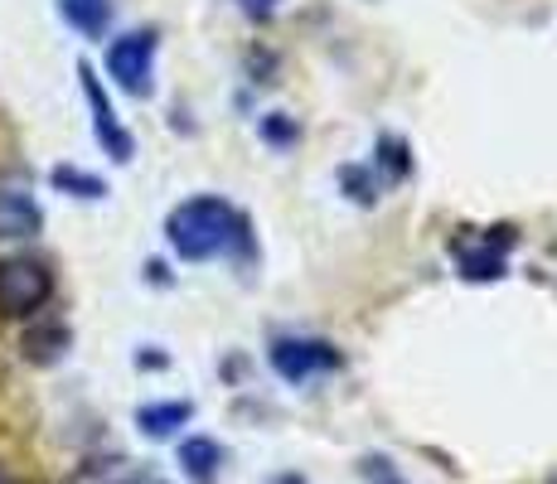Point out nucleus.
Returning a JSON list of instances; mask_svg holds the SVG:
<instances>
[{"label":"nucleus","instance_id":"6","mask_svg":"<svg viewBox=\"0 0 557 484\" xmlns=\"http://www.w3.org/2000/svg\"><path fill=\"white\" fill-rule=\"evenodd\" d=\"M39 203L29 189H0V238H35L39 233Z\"/></svg>","mask_w":557,"mask_h":484},{"label":"nucleus","instance_id":"11","mask_svg":"<svg viewBox=\"0 0 557 484\" xmlns=\"http://www.w3.org/2000/svg\"><path fill=\"white\" fill-rule=\"evenodd\" d=\"M460 266H466L470 282H485V276H505V257L490 252V247H485V252H466V257H460Z\"/></svg>","mask_w":557,"mask_h":484},{"label":"nucleus","instance_id":"14","mask_svg":"<svg viewBox=\"0 0 557 484\" xmlns=\"http://www.w3.org/2000/svg\"><path fill=\"white\" fill-rule=\"evenodd\" d=\"M126 484H160V480H126Z\"/></svg>","mask_w":557,"mask_h":484},{"label":"nucleus","instance_id":"1","mask_svg":"<svg viewBox=\"0 0 557 484\" xmlns=\"http://www.w3.org/2000/svg\"><path fill=\"white\" fill-rule=\"evenodd\" d=\"M165 238L185 262H209V257H223V252H233V247L248 252V223H243V213L233 209V203L203 194V199H185L170 213Z\"/></svg>","mask_w":557,"mask_h":484},{"label":"nucleus","instance_id":"8","mask_svg":"<svg viewBox=\"0 0 557 484\" xmlns=\"http://www.w3.org/2000/svg\"><path fill=\"white\" fill-rule=\"evenodd\" d=\"M59 10L78 35H92V39L112 25V0H59Z\"/></svg>","mask_w":557,"mask_h":484},{"label":"nucleus","instance_id":"7","mask_svg":"<svg viewBox=\"0 0 557 484\" xmlns=\"http://www.w3.org/2000/svg\"><path fill=\"white\" fill-rule=\"evenodd\" d=\"M180 466H185V475L195 480V484H213V475H219V466H223V450H219V440H185L180 446Z\"/></svg>","mask_w":557,"mask_h":484},{"label":"nucleus","instance_id":"12","mask_svg":"<svg viewBox=\"0 0 557 484\" xmlns=\"http://www.w3.org/2000/svg\"><path fill=\"white\" fill-rule=\"evenodd\" d=\"M276 5H282V0H243V10H252V15H272Z\"/></svg>","mask_w":557,"mask_h":484},{"label":"nucleus","instance_id":"4","mask_svg":"<svg viewBox=\"0 0 557 484\" xmlns=\"http://www.w3.org/2000/svg\"><path fill=\"white\" fill-rule=\"evenodd\" d=\"M78 78H83V97H88V107H92V132H98V141L102 150L116 160V165H126L132 160V132H126L122 122H116V112H112V97L102 92V78L92 73V63H78Z\"/></svg>","mask_w":557,"mask_h":484},{"label":"nucleus","instance_id":"9","mask_svg":"<svg viewBox=\"0 0 557 484\" xmlns=\"http://www.w3.org/2000/svg\"><path fill=\"white\" fill-rule=\"evenodd\" d=\"M189 412H195V407H189V402L141 407V417H136V422H141V426H146V432H151V436H170V432H175L180 422H189Z\"/></svg>","mask_w":557,"mask_h":484},{"label":"nucleus","instance_id":"2","mask_svg":"<svg viewBox=\"0 0 557 484\" xmlns=\"http://www.w3.org/2000/svg\"><path fill=\"white\" fill-rule=\"evenodd\" d=\"M53 296V272L35 257H5L0 262V315L25 320Z\"/></svg>","mask_w":557,"mask_h":484},{"label":"nucleus","instance_id":"10","mask_svg":"<svg viewBox=\"0 0 557 484\" xmlns=\"http://www.w3.org/2000/svg\"><path fill=\"white\" fill-rule=\"evenodd\" d=\"M53 185H59V189H73V194H78V199H102V194H107L102 179L78 175V170H69V165H59V170H53Z\"/></svg>","mask_w":557,"mask_h":484},{"label":"nucleus","instance_id":"3","mask_svg":"<svg viewBox=\"0 0 557 484\" xmlns=\"http://www.w3.org/2000/svg\"><path fill=\"white\" fill-rule=\"evenodd\" d=\"M156 29H132V35L112 39L107 49V73L116 78V88H126L132 97H151L156 92Z\"/></svg>","mask_w":557,"mask_h":484},{"label":"nucleus","instance_id":"13","mask_svg":"<svg viewBox=\"0 0 557 484\" xmlns=\"http://www.w3.org/2000/svg\"><path fill=\"white\" fill-rule=\"evenodd\" d=\"M0 484H15V480H10V475H5V466H0Z\"/></svg>","mask_w":557,"mask_h":484},{"label":"nucleus","instance_id":"5","mask_svg":"<svg viewBox=\"0 0 557 484\" xmlns=\"http://www.w3.org/2000/svg\"><path fill=\"white\" fill-rule=\"evenodd\" d=\"M272 369L282 373L286 383H306V378H315V373H335L339 353L320 339H276L272 344Z\"/></svg>","mask_w":557,"mask_h":484}]
</instances>
